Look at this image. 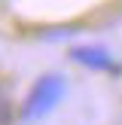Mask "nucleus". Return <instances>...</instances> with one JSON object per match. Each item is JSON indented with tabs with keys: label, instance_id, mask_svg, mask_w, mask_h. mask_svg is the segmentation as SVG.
<instances>
[{
	"label": "nucleus",
	"instance_id": "obj_1",
	"mask_svg": "<svg viewBox=\"0 0 122 125\" xmlns=\"http://www.w3.org/2000/svg\"><path fill=\"white\" fill-rule=\"evenodd\" d=\"M64 92H67V79H64V73H43V76L34 83V89L28 92V98H24L21 122H34V119L49 116V113L61 104Z\"/></svg>",
	"mask_w": 122,
	"mask_h": 125
},
{
	"label": "nucleus",
	"instance_id": "obj_2",
	"mask_svg": "<svg viewBox=\"0 0 122 125\" xmlns=\"http://www.w3.org/2000/svg\"><path fill=\"white\" fill-rule=\"evenodd\" d=\"M70 61H76L85 70H113V52L107 46H98V43L73 46L70 49Z\"/></svg>",
	"mask_w": 122,
	"mask_h": 125
}]
</instances>
